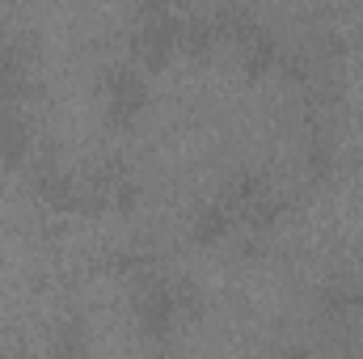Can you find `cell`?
<instances>
[{
    "instance_id": "1",
    "label": "cell",
    "mask_w": 363,
    "mask_h": 359,
    "mask_svg": "<svg viewBox=\"0 0 363 359\" xmlns=\"http://www.w3.org/2000/svg\"><path fill=\"white\" fill-rule=\"evenodd\" d=\"M135 309H140V326H144V334H152V338H165V334L178 326V317H182L178 300H174V287H165V283H144Z\"/></svg>"
},
{
    "instance_id": "2",
    "label": "cell",
    "mask_w": 363,
    "mask_h": 359,
    "mask_svg": "<svg viewBox=\"0 0 363 359\" xmlns=\"http://www.w3.org/2000/svg\"><path fill=\"white\" fill-rule=\"evenodd\" d=\"M144 106H148V89H144V81L135 72H123L118 68V72L106 77V114H110V123L127 127Z\"/></svg>"
},
{
    "instance_id": "3",
    "label": "cell",
    "mask_w": 363,
    "mask_h": 359,
    "mask_svg": "<svg viewBox=\"0 0 363 359\" xmlns=\"http://www.w3.org/2000/svg\"><path fill=\"white\" fill-rule=\"evenodd\" d=\"M237 38H241V64H245V77H267L271 68H279V47H274V38L262 30V26H254V17L237 30Z\"/></svg>"
},
{
    "instance_id": "4",
    "label": "cell",
    "mask_w": 363,
    "mask_h": 359,
    "mask_svg": "<svg viewBox=\"0 0 363 359\" xmlns=\"http://www.w3.org/2000/svg\"><path fill=\"white\" fill-rule=\"evenodd\" d=\"M317 300H321V313H325L330 321H347V317L359 309L363 296H359V283H355V279H330Z\"/></svg>"
},
{
    "instance_id": "5",
    "label": "cell",
    "mask_w": 363,
    "mask_h": 359,
    "mask_svg": "<svg viewBox=\"0 0 363 359\" xmlns=\"http://www.w3.org/2000/svg\"><path fill=\"white\" fill-rule=\"evenodd\" d=\"M228 220H233V211H228L224 203H207V207L194 216V228H190V237H194L199 245H216V241L228 233Z\"/></svg>"
}]
</instances>
